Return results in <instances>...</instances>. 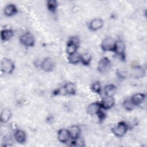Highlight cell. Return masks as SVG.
Here are the masks:
<instances>
[{
	"instance_id": "1",
	"label": "cell",
	"mask_w": 147,
	"mask_h": 147,
	"mask_svg": "<svg viewBox=\"0 0 147 147\" xmlns=\"http://www.w3.org/2000/svg\"><path fill=\"white\" fill-rule=\"evenodd\" d=\"M128 130L127 125L123 121L118 122L115 126L112 127L111 131L117 137H121L123 136Z\"/></svg>"
},
{
	"instance_id": "2",
	"label": "cell",
	"mask_w": 147,
	"mask_h": 147,
	"mask_svg": "<svg viewBox=\"0 0 147 147\" xmlns=\"http://www.w3.org/2000/svg\"><path fill=\"white\" fill-rule=\"evenodd\" d=\"M79 45V41L76 37H71L67 44L66 52L68 56L76 52Z\"/></svg>"
},
{
	"instance_id": "3",
	"label": "cell",
	"mask_w": 147,
	"mask_h": 147,
	"mask_svg": "<svg viewBox=\"0 0 147 147\" xmlns=\"http://www.w3.org/2000/svg\"><path fill=\"white\" fill-rule=\"evenodd\" d=\"M115 41H116L112 37H106L102 40L100 47L105 52H114Z\"/></svg>"
},
{
	"instance_id": "4",
	"label": "cell",
	"mask_w": 147,
	"mask_h": 147,
	"mask_svg": "<svg viewBox=\"0 0 147 147\" xmlns=\"http://www.w3.org/2000/svg\"><path fill=\"white\" fill-rule=\"evenodd\" d=\"M1 69L4 74L12 73L14 69V63L8 58H3L1 62Z\"/></svg>"
},
{
	"instance_id": "5",
	"label": "cell",
	"mask_w": 147,
	"mask_h": 147,
	"mask_svg": "<svg viewBox=\"0 0 147 147\" xmlns=\"http://www.w3.org/2000/svg\"><path fill=\"white\" fill-rule=\"evenodd\" d=\"M111 61L109 58L103 57L100 59L98 64L97 69L100 74L107 73L111 68Z\"/></svg>"
},
{
	"instance_id": "6",
	"label": "cell",
	"mask_w": 147,
	"mask_h": 147,
	"mask_svg": "<svg viewBox=\"0 0 147 147\" xmlns=\"http://www.w3.org/2000/svg\"><path fill=\"white\" fill-rule=\"evenodd\" d=\"M20 42L27 47H33L35 43L34 36L30 32H26L21 35L20 37Z\"/></svg>"
},
{
	"instance_id": "7",
	"label": "cell",
	"mask_w": 147,
	"mask_h": 147,
	"mask_svg": "<svg viewBox=\"0 0 147 147\" xmlns=\"http://www.w3.org/2000/svg\"><path fill=\"white\" fill-rule=\"evenodd\" d=\"M114 52L122 59L125 58V44L122 40H118L115 41V45Z\"/></svg>"
},
{
	"instance_id": "8",
	"label": "cell",
	"mask_w": 147,
	"mask_h": 147,
	"mask_svg": "<svg viewBox=\"0 0 147 147\" xmlns=\"http://www.w3.org/2000/svg\"><path fill=\"white\" fill-rule=\"evenodd\" d=\"M55 67L53 60L50 57L44 59L41 63V68L45 72H51Z\"/></svg>"
},
{
	"instance_id": "9",
	"label": "cell",
	"mask_w": 147,
	"mask_h": 147,
	"mask_svg": "<svg viewBox=\"0 0 147 147\" xmlns=\"http://www.w3.org/2000/svg\"><path fill=\"white\" fill-rule=\"evenodd\" d=\"M100 104L103 109L107 110L113 107L115 104V99L113 96H106L102 99Z\"/></svg>"
},
{
	"instance_id": "10",
	"label": "cell",
	"mask_w": 147,
	"mask_h": 147,
	"mask_svg": "<svg viewBox=\"0 0 147 147\" xmlns=\"http://www.w3.org/2000/svg\"><path fill=\"white\" fill-rule=\"evenodd\" d=\"M102 109L100 103L99 102H94L90 104L87 107V114L93 115H96L97 113Z\"/></svg>"
},
{
	"instance_id": "11",
	"label": "cell",
	"mask_w": 147,
	"mask_h": 147,
	"mask_svg": "<svg viewBox=\"0 0 147 147\" xmlns=\"http://www.w3.org/2000/svg\"><path fill=\"white\" fill-rule=\"evenodd\" d=\"M145 74V69L140 65L134 67L131 71V76L135 79H140L144 76Z\"/></svg>"
},
{
	"instance_id": "12",
	"label": "cell",
	"mask_w": 147,
	"mask_h": 147,
	"mask_svg": "<svg viewBox=\"0 0 147 147\" xmlns=\"http://www.w3.org/2000/svg\"><path fill=\"white\" fill-rule=\"evenodd\" d=\"M103 26V21L100 18H94L89 24V28L92 31H96Z\"/></svg>"
},
{
	"instance_id": "13",
	"label": "cell",
	"mask_w": 147,
	"mask_h": 147,
	"mask_svg": "<svg viewBox=\"0 0 147 147\" xmlns=\"http://www.w3.org/2000/svg\"><path fill=\"white\" fill-rule=\"evenodd\" d=\"M57 138L60 142L67 143L70 138L68 129H61L59 130L57 134Z\"/></svg>"
},
{
	"instance_id": "14",
	"label": "cell",
	"mask_w": 147,
	"mask_h": 147,
	"mask_svg": "<svg viewBox=\"0 0 147 147\" xmlns=\"http://www.w3.org/2000/svg\"><path fill=\"white\" fill-rule=\"evenodd\" d=\"M70 138L72 140H76L79 137L80 134V129L78 125H72L68 129Z\"/></svg>"
},
{
	"instance_id": "15",
	"label": "cell",
	"mask_w": 147,
	"mask_h": 147,
	"mask_svg": "<svg viewBox=\"0 0 147 147\" xmlns=\"http://www.w3.org/2000/svg\"><path fill=\"white\" fill-rule=\"evenodd\" d=\"M145 98V95L142 93H137L133 95L130 98L131 102L135 106H140L142 103Z\"/></svg>"
},
{
	"instance_id": "16",
	"label": "cell",
	"mask_w": 147,
	"mask_h": 147,
	"mask_svg": "<svg viewBox=\"0 0 147 147\" xmlns=\"http://www.w3.org/2000/svg\"><path fill=\"white\" fill-rule=\"evenodd\" d=\"M16 141L19 144H24L26 140V135L24 131L22 130H17L14 134Z\"/></svg>"
},
{
	"instance_id": "17",
	"label": "cell",
	"mask_w": 147,
	"mask_h": 147,
	"mask_svg": "<svg viewBox=\"0 0 147 147\" xmlns=\"http://www.w3.org/2000/svg\"><path fill=\"white\" fill-rule=\"evenodd\" d=\"M17 9L14 4H9L4 9L3 13L6 16H13L17 13Z\"/></svg>"
},
{
	"instance_id": "18",
	"label": "cell",
	"mask_w": 147,
	"mask_h": 147,
	"mask_svg": "<svg viewBox=\"0 0 147 147\" xmlns=\"http://www.w3.org/2000/svg\"><path fill=\"white\" fill-rule=\"evenodd\" d=\"M64 87L65 88L67 95H75L76 91V86L75 83L72 82H68L66 83Z\"/></svg>"
},
{
	"instance_id": "19",
	"label": "cell",
	"mask_w": 147,
	"mask_h": 147,
	"mask_svg": "<svg viewBox=\"0 0 147 147\" xmlns=\"http://www.w3.org/2000/svg\"><path fill=\"white\" fill-rule=\"evenodd\" d=\"M14 35V32L11 29H3L1 32V37L2 41L9 40Z\"/></svg>"
},
{
	"instance_id": "20",
	"label": "cell",
	"mask_w": 147,
	"mask_h": 147,
	"mask_svg": "<svg viewBox=\"0 0 147 147\" xmlns=\"http://www.w3.org/2000/svg\"><path fill=\"white\" fill-rule=\"evenodd\" d=\"M11 112L8 109H3L1 114V121L3 123H6L10 120L11 117Z\"/></svg>"
},
{
	"instance_id": "21",
	"label": "cell",
	"mask_w": 147,
	"mask_h": 147,
	"mask_svg": "<svg viewBox=\"0 0 147 147\" xmlns=\"http://www.w3.org/2000/svg\"><path fill=\"white\" fill-rule=\"evenodd\" d=\"M116 91V86L112 84L106 85L104 88V92L106 96H113Z\"/></svg>"
},
{
	"instance_id": "22",
	"label": "cell",
	"mask_w": 147,
	"mask_h": 147,
	"mask_svg": "<svg viewBox=\"0 0 147 147\" xmlns=\"http://www.w3.org/2000/svg\"><path fill=\"white\" fill-rule=\"evenodd\" d=\"M92 60L91 55L88 53H84L80 55V62L86 66L88 65Z\"/></svg>"
},
{
	"instance_id": "23",
	"label": "cell",
	"mask_w": 147,
	"mask_h": 147,
	"mask_svg": "<svg viewBox=\"0 0 147 147\" xmlns=\"http://www.w3.org/2000/svg\"><path fill=\"white\" fill-rule=\"evenodd\" d=\"M68 61L71 64H76L80 61V55L77 52L69 55L68 56Z\"/></svg>"
},
{
	"instance_id": "24",
	"label": "cell",
	"mask_w": 147,
	"mask_h": 147,
	"mask_svg": "<svg viewBox=\"0 0 147 147\" xmlns=\"http://www.w3.org/2000/svg\"><path fill=\"white\" fill-rule=\"evenodd\" d=\"M47 6L48 9L51 11V12H55L57 7V2L55 0H49L47 2Z\"/></svg>"
},
{
	"instance_id": "25",
	"label": "cell",
	"mask_w": 147,
	"mask_h": 147,
	"mask_svg": "<svg viewBox=\"0 0 147 147\" xmlns=\"http://www.w3.org/2000/svg\"><path fill=\"white\" fill-rule=\"evenodd\" d=\"M123 106L124 109L127 111H131L134 108V105L131 102L130 99H125L123 102Z\"/></svg>"
},
{
	"instance_id": "26",
	"label": "cell",
	"mask_w": 147,
	"mask_h": 147,
	"mask_svg": "<svg viewBox=\"0 0 147 147\" xmlns=\"http://www.w3.org/2000/svg\"><path fill=\"white\" fill-rule=\"evenodd\" d=\"M91 88V90L94 92L99 94L100 93V92H101V90H102L101 84L99 83V82H98V81L95 82H94L92 84Z\"/></svg>"
},
{
	"instance_id": "27",
	"label": "cell",
	"mask_w": 147,
	"mask_h": 147,
	"mask_svg": "<svg viewBox=\"0 0 147 147\" xmlns=\"http://www.w3.org/2000/svg\"><path fill=\"white\" fill-rule=\"evenodd\" d=\"M102 109H101L100 110V111L97 113V115H98V118L99 119V120H100V121H102V120H103L105 118H106V113L102 110Z\"/></svg>"
}]
</instances>
